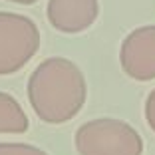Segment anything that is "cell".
Segmentation results:
<instances>
[{
    "label": "cell",
    "mask_w": 155,
    "mask_h": 155,
    "mask_svg": "<svg viewBox=\"0 0 155 155\" xmlns=\"http://www.w3.org/2000/svg\"><path fill=\"white\" fill-rule=\"evenodd\" d=\"M87 86L82 70L68 58H48L28 80V101L44 123L60 125L82 111Z\"/></svg>",
    "instance_id": "obj_1"
},
{
    "label": "cell",
    "mask_w": 155,
    "mask_h": 155,
    "mask_svg": "<svg viewBox=\"0 0 155 155\" xmlns=\"http://www.w3.org/2000/svg\"><path fill=\"white\" fill-rule=\"evenodd\" d=\"M80 155H141L143 139L129 123L100 117L80 125L74 137Z\"/></svg>",
    "instance_id": "obj_2"
},
{
    "label": "cell",
    "mask_w": 155,
    "mask_h": 155,
    "mask_svg": "<svg viewBox=\"0 0 155 155\" xmlns=\"http://www.w3.org/2000/svg\"><path fill=\"white\" fill-rule=\"evenodd\" d=\"M40 48V30L28 16L0 12V76L22 70Z\"/></svg>",
    "instance_id": "obj_3"
},
{
    "label": "cell",
    "mask_w": 155,
    "mask_h": 155,
    "mask_svg": "<svg viewBox=\"0 0 155 155\" xmlns=\"http://www.w3.org/2000/svg\"><path fill=\"white\" fill-rule=\"evenodd\" d=\"M119 64L135 82L155 80V24L139 26L125 36L119 50Z\"/></svg>",
    "instance_id": "obj_4"
},
{
    "label": "cell",
    "mask_w": 155,
    "mask_h": 155,
    "mask_svg": "<svg viewBox=\"0 0 155 155\" xmlns=\"http://www.w3.org/2000/svg\"><path fill=\"white\" fill-rule=\"evenodd\" d=\"M46 16L52 28L64 34H80L100 16L97 0H48Z\"/></svg>",
    "instance_id": "obj_5"
},
{
    "label": "cell",
    "mask_w": 155,
    "mask_h": 155,
    "mask_svg": "<svg viewBox=\"0 0 155 155\" xmlns=\"http://www.w3.org/2000/svg\"><path fill=\"white\" fill-rule=\"evenodd\" d=\"M30 121L16 97L0 91V133H24Z\"/></svg>",
    "instance_id": "obj_6"
},
{
    "label": "cell",
    "mask_w": 155,
    "mask_h": 155,
    "mask_svg": "<svg viewBox=\"0 0 155 155\" xmlns=\"http://www.w3.org/2000/svg\"><path fill=\"white\" fill-rule=\"evenodd\" d=\"M0 155H48L40 147L28 143H0Z\"/></svg>",
    "instance_id": "obj_7"
},
{
    "label": "cell",
    "mask_w": 155,
    "mask_h": 155,
    "mask_svg": "<svg viewBox=\"0 0 155 155\" xmlns=\"http://www.w3.org/2000/svg\"><path fill=\"white\" fill-rule=\"evenodd\" d=\"M145 121L151 127V131H155V90H151V94L145 100Z\"/></svg>",
    "instance_id": "obj_8"
},
{
    "label": "cell",
    "mask_w": 155,
    "mask_h": 155,
    "mask_svg": "<svg viewBox=\"0 0 155 155\" xmlns=\"http://www.w3.org/2000/svg\"><path fill=\"white\" fill-rule=\"evenodd\" d=\"M8 2H16V4H24V6H30V4H34V2H38V0H8Z\"/></svg>",
    "instance_id": "obj_9"
}]
</instances>
